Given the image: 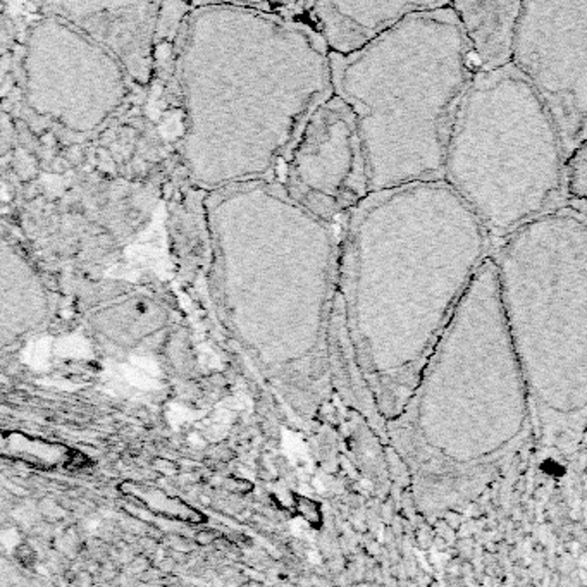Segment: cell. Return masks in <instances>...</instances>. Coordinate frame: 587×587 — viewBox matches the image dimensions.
<instances>
[{
  "instance_id": "cell-1",
  "label": "cell",
  "mask_w": 587,
  "mask_h": 587,
  "mask_svg": "<svg viewBox=\"0 0 587 587\" xmlns=\"http://www.w3.org/2000/svg\"><path fill=\"white\" fill-rule=\"evenodd\" d=\"M492 241L444 181L372 193L358 207L348 284L363 362L389 396L415 389Z\"/></svg>"
},
{
  "instance_id": "cell-2",
  "label": "cell",
  "mask_w": 587,
  "mask_h": 587,
  "mask_svg": "<svg viewBox=\"0 0 587 587\" xmlns=\"http://www.w3.org/2000/svg\"><path fill=\"white\" fill-rule=\"evenodd\" d=\"M473 66L451 2H430L344 69L368 191L443 181L449 131Z\"/></svg>"
},
{
  "instance_id": "cell-3",
  "label": "cell",
  "mask_w": 587,
  "mask_h": 587,
  "mask_svg": "<svg viewBox=\"0 0 587 587\" xmlns=\"http://www.w3.org/2000/svg\"><path fill=\"white\" fill-rule=\"evenodd\" d=\"M568 155L542 98L506 66L475 73L449 131L443 181L498 245L567 203Z\"/></svg>"
},
{
  "instance_id": "cell-4",
  "label": "cell",
  "mask_w": 587,
  "mask_h": 587,
  "mask_svg": "<svg viewBox=\"0 0 587 587\" xmlns=\"http://www.w3.org/2000/svg\"><path fill=\"white\" fill-rule=\"evenodd\" d=\"M506 331L529 396L587 406V208L565 205L492 248Z\"/></svg>"
},
{
  "instance_id": "cell-5",
  "label": "cell",
  "mask_w": 587,
  "mask_h": 587,
  "mask_svg": "<svg viewBox=\"0 0 587 587\" xmlns=\"http://www.w3.org/2000/svg\"><path fill=\"white\" fill-rule=\"evenodd\" d=\"M511 64L542 98L570 159L587 145V2H522Z\"/></svg>"
},
{
  "instance_id": "cell-6",
  "label": "cell",
  "mask_w": 587,
  "mask_h": 587,
  "mask_svg": "<svg viewBox=\"0 0 587 587\" xmlns=\"http://www.w3.org/2000/svg\"><path fill=\"white\" fill-rule=\"evenodd\" d=\"M462 25L475 73L511 66L522 2L470 0L451 2Z\"/></svg>"
},
{
  "instance_id": "cell-7",
  "label": "cell",
  "mask_w": 587,
  "mask_h": 587,
  "mask_svg": "<svg viewBox=\"0 0 587 587\" xmlns=\"http://www.w3.org/2000/svg\"><path fill=\"white\" fill-rule=\"evenodd\" d=\"M122 492L129 496L135 501H138L141 506L151 511L155 515H162L167 518H179L188 520V522H202V515L195 508L188 506L186 503L176 498H170L169 494H164L162 491H157L155 487H146L141 484H133L126 482L122 484Z\"/></svg>"
},
{
  "instance_id": "cell-8",
  "label": "cell",
  "mask_w": 587,
  "mask_h": 587,
  "mask_svg": "<svg viewBox=\"0 0 587 587\" xmlns=\"http://www.w3.org/2000/svg\"><path fill=\"white\" fill-rule=\"evenodd\" d=\"M6 448H12L14 458H21L23 462L40 468H54L57 463L66 465L69 456V448L26 436H12L11 441H6Z\"/></svg>"
},
{
  "instance_id": "cell-9",
  "label": "cell",
  "mask_w": 587,
  "mask_h": 587,
  "mask_svg": "<svg viewBox=\"0 0 587 587\" xmlns=\"http://www.w3.org/2000/svg\"><path fill=\"white\" fill-rule=\"evenodd\" d=\"M567 202L587 205V145L568 159Z\"/></svg>"
},
{
  "instance_id": "cell-10",
  "label": "cell",
  "mask_w": 587,
  "mask_h": 587,
  "mask_svg": "<svg viewBox=\"0 0 587 587\" xmlns=\"http://www.w3.org/2000/svg\"><path fill=\"white\" fill-rule=\"evenodd\" d=\"M295 505H296L298 511H300V513L303 515V518H305L307 522H310L312 525H314V527H317V525L320 524L322 515H320V508H319V505H317V503H314V501H310V499H307V498H303V496H296L295 494Z\"/></svg>"
},
{
  "instance_id": "cell-11",
  "label": "cell",
  "mask_w": 587,
  "mask_h": 587,
  "mask_svg": "<svg viewBox=\"0 0 587 587\" xmlns=\"http://www.w3.org/2000/svg\"><path fill=\"white\" fill-rule=\"evenodd\" d=\"M16 556H17V560L21 561L25 567H31L33 563L36 561L35 551H33V549H31L30 546H26V544H23V546H19V548H17Z\"/></svg>"
},
{
  "instance_id": "cell-12",
  "label": "cell",
  "mask_w": 587,
  "mask_h": 587,
  "mask_svg": "<svg viewBox=\"0 0 587 587\" xmlns=\"http://www.w3.org/2000/svg\"><path fill=\"white\" fill-rule=\"evenodd\" d=\"M572 203V202H570ZM575 205H579V203H575ZM580 207H584V208H587V205H580Z\"/></svg>"
}]
</instances>
